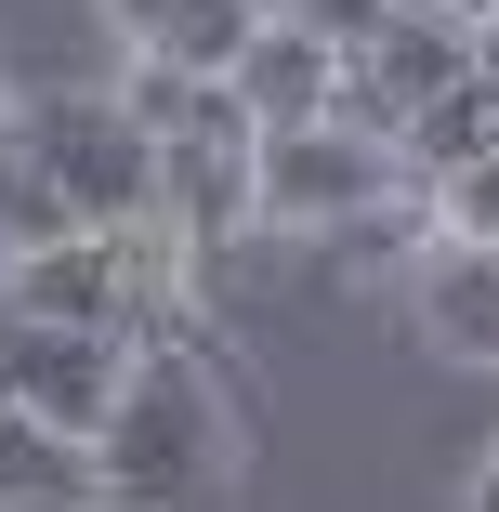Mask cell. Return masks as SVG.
Segmentation results:
<instances>
[{
    "instance_id": "obj_1",
    "label": "cell",
    "mask_w": 499,
    "mask_h": 512,
    "mask_svg": "<svg viewBox=\"0 0 499 512\" xmlns=\"http://www.w3.org/2000/svg\"><path fill=\"white\" fill-rule=\"evenodd\" d=\"M237 473V407L211 394V368L197 355H132L119 368V407L92 421V486H106V512H197L224 499Z\"/></svg>"
},
{
    "instance_id": "obj_2",
    "label": "cell",
    "mask_w": 499,
    "mask_h": 512,
    "mask_svg": "<svg viewBox=\"0 0 499 512\" xmlns=\"http://www.w3.org/2000/svg\"><path fill=\"white\" fill-rule=\"evenodd\" d=\"M14 145L66 197V224H158V145L132 132L119 92H40L14 106Z\"/></svg>"
},
{
    "instance_id": "obj_3",
    "label": "cell",
    "mask_w": 499,
    "mask_h": 512,
    "mask_svg": "<svg viewBox=\"0 0 499 512\" xmlns=\"http://www.w3.org/2000/svg\"><path fill=\"white\" fill-rule=\"evenodd\" d=\"M394 184H408L394 145H368V132H342V119L250 132V224H263V237H342L355 211H381Z\"/></svg>"
},
{
    "instance_id": "obj_4",
    "label": "cell",
    "mask_w": 499,
    "mask_h": 512,
    "mask_svg": "<svg viewBox=\"0 0 499 512\" xmlns=\"http://www.w3.org/2000/svg\"><path fill=\"white\" fill-rule=\"evenodd\" d=\"M119 368H132V342L53 329V316H14V302H0V407H27V421H53V434L92 447V421L119 407Z\"/></svg>"
},
{
    "instance_id": "obj_5",
    "label": "cell",
    "mask_w": 499,
    "mask_h": 512,
    "mask_svg": "<svg viewBox=\"0 0 499 512\" xmlns=\"http://www.w3.org/2000/svg\"><path fill=\"white\" fill-rule=\"evenodd\" d=\"M329 79H342V53H329L303 14H263V27H250V53L224 66V92H237V119H250V132L329 119Z\"/></svg>"
},
{
    "instance_id": "obj_6",
    "label": "cell",
    "mask_w": 499,
    "mask_h": 512,
    "mask_svg": "<svg viewBox=\"0 0 499 512\" xmlns=\"http://www.w3.org/2000/svg\"><path fill=\"white\" fill-rule=\"evenodd\" d=\"M421 329H434V355H460V368H499V250L421 237Z\"/></svg>"
},
{
    "instance_id": "obj_7",
    "label": "cell",
    "mask_w": 499,
    "mask_h": 512,
    "mask_svg": "<svg viewBox=\"0 0 499 512\" xmlns=\"http://www.w3.org/2000/svg\"><path fill=\"white\" fill-rule=\"evenodd\" d=\"M486 145H499V66H486V53L434 92V106L394 119V171H408V184H434V171H460V158H486Z\"/></svg>"
},
{
    "instance_id": "obj_8",
    "label": "cell",
    "mask_w": 499,
    "mask_h": 512,
    "mask_svg": "<svg viewBox=\"0 0 499 512\" xmlns=\"http://www.w3.org/2000/svg\"><path fill=\"white\" fill-rule=\"evenodd\" d=\"M0 512H106V486H92V447L27 421V407H0Z\"/></svg>"
},
{
    "instance_id": "obj_9",
    "label": "cell",
    "mask_w": 499,
    "mask_h": 512,
    "mask_svg": "<svg viewBox=\"0 0 499 512\" xmlns=\"http://www.w3.org/2000/svg\"><path fill=\"white\" fill-rule=\"evenodd\" d=\"M250 27H263V0H158V27H145L132 53H171V66H197V79H224V66L250 53Z\"/></svg>"
},
{
    "instance_id": "obj_10",
    "label": "cell",
    "mask_w": 499,
    "mask_h": 512,
    "mask_svg": "<svg viewBox=\"0 0 499 512\" xmlns=\"http://www.w3.org/2000/svg\"><path fill=\"white\" fill-rule=\"evenodd\" d=\"M421 224H434V237H460V250H499V145L421 184Z\"/></svg>"
},
{
    "instance_id": "obj_11",
    "label": "cell",
    "mask_w": 499,
    "mask_h": 512,
    "mask_svg": "<svg viewBox=\"0 0 499 512\" xmlns=\"http://www.w3.org/2000/svg\"><path fill=\"white\" fill-rule=\"evenodd\" d=\"M40 237H66V197L40 184V158L0 132V250H40Z\"/></svg>"
},
{
    "instance_id": "obj_12",
    "label": "cell",
    "mask_w": 499,
    "mask_h": 512,
    "mask_svg": "<svg viewBox=\"0 0 499 512\" xmlns=\"http://www.w3.org/2000/svg\"><path fill=\"white\" fill-rule=\"evenodd\" d=\"M289 14H303V27H316L329 53H355V40H368V27L394 14V0H289Z\"/></svg>"
},
{
    "instance_id": "obj_13",
    "label": "cell",
    "mask_w": 499,
    "mask_h": 512,
    "mask_svg": "<svg viewBox=\"0 0 499 512\" xmlns=\"http://www.w3.org/2000/svg\"><path fill=\"white\" fill-rule=\"evenodd\" d=\"M106 27H119V40H145V27H158V0H106Z\"/></svg>"
},
{
    "instance_id": "obj_14",
    "label": "cell",
    "mask_w": 499,
    "mask_h": 512,
    "mask_svg": "<svg viewBox=\"0 0 499 512\" xmlns=\"http://www.w3.org/2000/svg\"><path fill=\"white\" fill-rule=\"evenodd\" d=\"M408 14H447V27H486V0H408Z\"/></svg>"
},
{
    "instance_id": "obj_15",
    "label": "cell",
    "mask_w": 499,
    "mask_h": 512,
    "mask_svg": "<svg viewBox=\"0 0 499 512\" xmlns=\"http://www.w3.org/2000/svg\"><path fill=\"white\" fill-rule=\"evenodd\" d=\"M473 512H499V447H486V473H473Z\"/></svg>"
},
{
    "instance_id": "obj_16",
    "label": "cell",
    "mask_w": 499,
    "mask_h": 512,
    "mask_svg": "<svg viewBox=\"0 0 499 512\" xmlns=\"http://www.w3.org/2000/svg\"><path fill=\"white\" fill-rule=\"evenodd\" d=\"M473 53H486V66H499V0H486V27H473Z\"/></svg>"
},
{
    "instance_id": "obj_17",
    "label": "cell",
    "mask_w": 499,
    "mask_h": 512,
    "mask_svg": "<svg viewBox=\"0 0 499 512\" xmlns=\"http://www.w3.org/2000/svg\"><path fill=\"white\" fill-rule=\"evenodd\" d=\"M0 132H14V92H0Z\"/></svg>"
},
{
    "instance_id": "obj_18",
    "label": "cell",
    "mask_w": 499,
    "mask_h": 512,
    "mask_svg": "<svg viewBox=\"0 0 499 512\" xmlns=\"http://www.w3.org/2000/svg\"><path fill=\"white\" fill-rule=\"evenodd\" d=\"M263 14H289V0H263Z\"/></svg>"
}]
</instances>
